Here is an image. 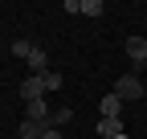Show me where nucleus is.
I'll return each mask as SVG.
<instances>
[{
  "instance_id": "1",
  "label": "nucleus",
  "mask_w": 147,
  "mask_h": 139,
  "mask_svg": "<svg viewBox=\"0 0 147 139\" xmlns=\"http://www.w3.org/2000/svg\"><path fill=\"white\" fill-rule=\"evenodd\" d=\"M115 94H119V98H127V102H135V98H143V82H139L135 74H127V78H119V82H115Z\"/></svg>"
},
{
  "instance_id": "2",
  "label": "nucleus",
  "mask_w": 147,
  "mask_h": 139,
  "mask_svg": "<svg viewBox=\"0 0 147 139\" xmlns=\"http://www.w3.org/2000/svg\"><path fill=\"white\" fill-rule=\"evenodd\" d=\"M49 90H45V82H41V74H33V78H25L21 82V98L25 102H37V98H45Z\"/></svg>"
},
{
  "instance_id": "3",
  "label": "nucleus",
  "mask_w": 147,
  "mask_h": 139,
  "mask_svg": "<svg viewBox=\"0 0 147 139\" xmlns=\"http://www.w3.org/2000/svg\"><path fill=\"white\" fill-rule=\"evenodd\" d=\"M127 57H131L135 65H147V37H127Z\"/></svg>"
},
{
  "instance_id": "4",
  "label": "nucleus",
  "mask_w": 147,
  "mask_h": 139,
  "mask_svg": "<svg viewBox=\"0 0 147 139\" xmlns=\"http://www.w3.org/2000/svg\"><path fill=\"white\" fill-rule=\"evenodd\" d=\"M45 131H53L49 119H41V123H37V119H25V123H21V139H41Z\"/></svg>"
},
{
  "instance_id": "5",
  "label": "nucleus",
  "mask_w": 147,
  "mask_h": 139,
  "mask_svg": "<svg viewBox=\"0 0 147 139\" xmlns=\"http://www.w3.org/2000/svg\"><path fill=\"white\" fill-rule=\"evenodd\" d=\"M98 111H102V119H119V115H123V98H119V94H106V98L98 102Z\"/></svg>"
},
{
  "instance_id": "6",
  "label": "nucleus",
  "mask_w": 147,
  "mask_h": 139,
  "mask_svg": "<svg viewBox=\"0 0 147 139\" xmlns=\"http://www.w3.org/2000/svg\"><path fill=\"white\" fill-rule=\"evenodd\" d=\"M98 135H102V139H119V135H127V131H123L119 119H98Z\"/></svg>"
},
{
  "instance_id": "7",
  "label": "nucleus",
  "mask_w": 147,
  "mask_h": 139,
  "mask_svg": "<svg viewBox=\"0 0 147 139\" xmlns=\"http://www.w3.org/2000/svg\"><path fill=\"white\" fill-rule=\"evenodd\" d=\"M29 70H33V74H45V70H49V53H45V49L33 45V53H29Z\"/></svg>"
},
{
  "instance_id": "8",
  "label": "nucleus",
  "mask_w": 147,
  "mask_h": 139,
  "mask_svg": "<svg viewBox=\"0 0 147 139\" xmlns=\"http://www.w3.org/2000/svg\"><path fill=\"white\" fill-rule=\"evenodd\" d=\"M25 115H29V119H37V123H41V119H49L53 111L45 107V98H37V102H29V111H25Z\"/></svg>"
},
{
  "instance_id": "9",
  "label": "nucleus",
  "mask_w": 147,
  "mask_h": 139,
  "mask_svg": "<svg viewBox=\"0 0 147 139\" xmlns=\"http://www.w3.org/2000/svg\"><path fill=\"white\" fill-rule=\"evenodd\" d=\"M82 12H86V16H102L106 4H102V0H82Z\"/></svg>"
},
{
  "instance_id": "10",
  "label": "nucleus",
  "mask_w": 147,
  "mask_h": 139,
  "mask_svg": "<svg viewBox=\"0 0 147 139\" xmlns=\"http://www.w3.org/2000/svg\"><path fill=\"white\" fill-rule=\"evenodd\" d=\"M41 82H45V90H57V86H61V74H57V70H45Z\"/></svg>"
},
{
  "instance_id": "11",
  "label": "nucleus",
  "mask_w": 147,
  "mask_h": 139,
  "mask_svg": "<svg viewBox=\"0 0 147 139\" xmlns=\"http://www.w3.org/2000/svg\"><path fill=\"white\" fill-rule=\"evenodd\" d=\"M12 53H16V57H25V61H29V53H33V45H29V41H12Z\"/></svg>"
},
{
  "instance_id": "12",
  "label": "nucleus",
  "mask_w": 147,
  "mask_h": 139,
  "mask_svg": "<svg viewBox=\"0 0 147 139\" xmlns=\"http://www.w3.org/2000/svg\"><path fill=\"white\" fill-rule=\"evenodd\" d=\"M69 119H74V111H53V115H49V123H53V127H61V123H69Z\"/></svg>"
},
{
  "instance_id": "13",
  "label": "nucleus",
  "mask_w": 147,
  "mask_h": 139,
  "mask_svg": "<svg viewBox=\"0 0 147 139\" xmlns=\"http://www.w3.org/2000/svg\"><path fill=\"white\" fill-rule=\"evenodd\" d=\"M41 139H61V131H57V127H53V131H45Z\"/></svg>"
},
{
  "instance_id": "14",
  "label": "nucleus",
  "mask_w": 147,
  "mask_h": 139,
  "mask_svg": "<svg viewBox=\"0 0 147 139\" xmlns=\"http://www.w3.org/2000/svg\"><path fill=\"white\" fill-rule=\"evenodd\" d=\"M119 139H131V135H119Z\"/></svg>"
}]
</instances>
